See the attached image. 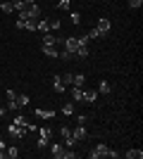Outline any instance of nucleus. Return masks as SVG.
<instances>
[{"label": "nucleus", "mask_w": 143, "mask_h": 159, "mask_svg": "<svg viewBox=\"0 0 143 159\" xmlns=\"http://www.w3.org/2000/svg\"><path fill=\"white\" fill-rule=\"evenodd\" d=\"M129 5H131V7H141L143 0H129Z\"/></svg>", "instance_id": "37"}, {"label": "nucleus", "mask_w": 143, "mask_h": 159, "mask_svg": "<svg viewBox=\"0 0 143 159\" xmlns=\"http://www.w3.org/2000/svg\"><path fill=\"white\" fill-rule=\"evenodd\" d=\"M76 157V152H72V147H64V157L62 159H74Z\"/></svg>", "instance_id": "31"}, {"label": "nucleus", "mask_w": 143, "mask_h": 159, "mask_svg": "<svg viewBox=\"0 0 143 159\" xmlns=\"http://www.w3.org/2000/svg\"><path fill=\"white\" fill-rule=\"evenodd\" d=\"M50 154H53L55 159H62V157H64V147L55 143V145H50Z\"/></svg>", "instance_id": "11"}, {"label": "nucleus", "mask_w": 143, "mask_h": 159, "mask_svg": "<svg viewBox=\"0 0 143 159\" xmlns=\"http://www.w3.org/2000/svg\"><path fill=\"white\" fill-rule=\"evenodd\" d=\"M86 36H88V40H93V38H102V36H100V31H98V29H91V31L86 33Z\"/></svg>", "instance_id": "28"}, {"label": "nucleus", "mask_w": 143, "mask_h": 159, "mask_svg": "<svg viewBox=\"0 0 143 159\" xmlns=\"http://www.w3.org/2000/svg\"><path fill=\"white\" fill-rule=\"evenodd\" d=\"M107 157H112V159H119V152H117V150H110V152H107Z\"/></svg>", "instance_id": "38"}, {"label": "nucleus", "mask_w": 143, "mask_h": 159, "mask_svg": "<svg viewBox=\"0 0 143 159\" xmlns=\"http://www.w3.org/2000/svg\"><path fill=\"white\" fill-rule=\"evenodd\" d=\"M43 55L45 57H57L60 50H57V45H43Z\"/></svg>", "instance_id": "14"}, {"label": "nucleus", "mask_w": 143, "mask_h": 159, "mask_svg": "<svg viewBox=\"0 0 143 159\" xmlns=\"http://www.w3.org/2000/svg\"><path fill=\"white\" fill-rule=\"evenodd\" d=\"M124 157H126V159H141L143 157V150H136V147H134V150H126Z\"/></svg>", "instance_id": "15"}, {"label": "nucleus", "mask_w": 143, "mask_h": 159, "mask_svg": "<svg viewBox=\"0 0 143 159\" xmlns=\"http://www.w3.org/2000/svg\"><path fill=\"white\" fill-rule=\"evenodd\" d=\"M5 98L7 100H14V98H17V93H14V90H5Z\"/></svg>", "instance_id": "36"}, {"label": "nucleus", "mask_w": 143, "mask_h": 159, "mask_svg": "<svg viewBox=\"0 0 143 159\" xmlns=\"http://www.w3.org/2000/svg\"><path fill=\"white\" fill-rule=\"evenodd\" d=\"M21 2H34V0H21Z\"/></svg>", "instance_id": "40"}, {"label": "nucleus", "mask_w": 143, "mask_h": 159, "mask_svg": "<svg viewBox=\"0 0 143 159\" xmlns=\"http://www.w3.org/2000/svg\"><path fill=\"white\" fill-rule=\"evenodd\" d=\"M79 45H83L81 40H79V36H69V38H64V50H67V52H72V55H74Z\"/></svg>", "instance_id": "4"}, {"label": "nucleus", "mask_w": 143, "mask_h": 159, "mask_svg": "<svg viewBox=\"0 0 143 159\" xmlns=\"http://www.w3.org/2000/svg\"><path fill=\"white\" fill-rule=\"evenodd\" d=\"M60 79H62V83H64V86H72V81H74V74H62Z\"/></svg>", "instance_id": "24"}, {"label": "nucleus", "mask_w": 143, "mask_h": 159, "mask_svg": "<svg viewBox=\"0 0 143 159\" xmlns=\"http://www.w3.org/2000/svg\"><path fill=\"white\" fill-rule=\"evenodd\" d=\"M81 98H83V90L81 88H72V102H81Z\"/></svg>", "instance_id": "18"}, {"label": "nucleus", "mask_w": 143, "mask_h": 159, "mask_svg": "<svg viewBox=\"0 0 143 159\" xmlns=\"http://www.w3.org/2000/svg\"><path fill=\"white\" fill-rule=\"evenodd\" d=\"M38 19H17V29H26V31H36Z\"/></svg>", "instance_id": "7"}, {"label": "nucleus", "mask_w": 143, "mask_h": 159, "mask_svg": "<svg viewBox=\"0 0 143 159\" xmlns=\"http://www.w3.org/2000/svg\"><path fill=\"white\" fill-rule=\"evenodd\" d=\"M64 145H67V147H74V145H76V140L69 135V138H64Z\"/></svg>", "instance_id": "35"}, {"label": "nucleus", "mask_w": 143, "mask_h": 159, "mask_svg": "<svg viewBox=\"0 0 143 159\" xmlns=\"http://www.w3.org/2000/svg\"><path fill=\"white\" fill-rule=\"evenodd\" d=\"M2 114H5V107H2V102H0V116H2Z\"/></svg>", "instance_id": "39"}, {"label": "nucleus", "mask_w": 143, "mask_h": 159, "mask_svg": "<svg viewBox=\"0 0 143 159\" xmlns=\"http://www.w3.org/2000/svg\"><path fill=\"white\" fill-rule=\"evenodd\" d=\"M41 17V7L36 2H24V7L19 10V19H38Z\"/></svg>", "instance_id": "1"}, {"label": "nucleus", "mask_w": 143, "mask_h": 159, "mask_svg": "<svg viewBox=\"0 0 143 159\" xmlns=\"http://www.w3.org/2000/svg\"><path fill=\"white\" fill-rule=\"evenodd\" d=\"M76 116V124H86L88 121V114H74Z\"/></svg>", "instance_id": "32"}, {"label": "nucleus", "mask_w": 143, "mask_h": 159, "mask_svg": "<svg viewBox=\"0 0 143 159\" xmlns=\"http://www.w3.org/2000/svg\"><path fill=\"white\" fill-rule=\"evenodd\" d=\"M69 21H72V24H79V21H81V14L79 12H69Z\"/></svg>", "instance_id": "27"}, {"label": "nucleus", "mask_w": 143, "mask_h": 159, "mask_svg": "<svg viewBox=\"0 0 143 159\" xmlns=\"http://www.w3.org/2000/svg\"><path fill=\"white\" fill-rule=\"evenodd\" d=\"M26 128L24 126H17V124H12V126H7V133H10V138H14V140H19V138H24L26 135Z\"/></svg>", "instance_id": "5"}, {"label": "nucleus", "mask_w": 143, "mask_h": 159, "mask_svg": "<svg viewBox=\"0 0 143 159\" xmlns=\"http://www.w3.org/2000/svg\"><path fill=\"white\" fill-rule=\"evenodd\" d=\"M48 21H50V31H57V29L62 26V21H60V19H48Z\"/></svg>", "instance_id": "29"}, {"label": "nucleus", "mask_w": 143, "mask_h": 159, "mask_svg": "<svg viewBox=\"0 0 143 159\" xmlns=\"http://www.w3.org/2000/svg\"><path fill=\"white\" fill-rule=\"evenodd\" d=\"M57 57H62V60H72V57H74V55H72V52H67V50H62V52L57 55Z\"/></svg>", "instance_id": "33"}, {"label": "nucleus", "mask_w": 143, "mask_h": 159, "mask_svg": "<svg viewBox=\"0 0 143 159\" xmlns=\"http://www.w3.org/2000/svg\"><path fill=\"white\" fill-rule=\"evenodd\" d=\"M74 55H76V57H81V60H86V57L91 55V50H88V45H79Z\"/></svg>", "instance_id": "16"}, {"label": "nucleus", "mask_w": 143, "mask_h": 159, "mask_svg": "<svg viewBox=\"0 0 143 159\" xmlns=\"http://www.w3.org/2000/svg\"><path fill=\"white\" fill-rule=\"evenodd\" d=\"M57 7L60 10H72V0H57Z\"/></svg>", "instance_id": "25"}, {"label": "nucleus", "mask_w": 143, "mask_h": 159, "mask_svg": "<svg viewBox=\"0 0 143 159\" xmlns=\"http://www.w3.org/2000/svg\"><path fill=\"white\" fill-rule=\"evenodd\" d=\"M53 88H55V93H64V90H67V86L62 83L60 76H53Z\"/></svg>", "instance_id": "12"}, {"label": "nucleus", "mask_w": 143, "mask_h": 159, "mask_svg": "<svg viewBox=\"0 0 143 159\" xmlns=\"http://www.w3.org/2000/svg\"><path fill=\"white\" fill-rule=\"evenodd\" d=\"M98 90H100V93H102V95H107V93H110V90H112V86H110L107 81H100V83H98Z\"/></svg>", "instance_id": "21"}, {"label": "nucleus", "mask_w": 143, "mask_h": 159, "mask_svg": "<svg viewBox=\"0 0 143 159\" xmlns=\"http://www.w3.org/2000/svg\"><path fill=\"white\" fill-rule=\"evenodd\" d=\"M60 43H62V38H55L50 31L43 33V45H60Z\"/></svg>", "instance_id": "8"}, {"label": "nucleus", "mask_w": 143, "mask_h": 159, "mask_svg": "<svg viewBox=\"0 0 143 159\" xmlns=\"http://www.w3.org/2000/svg\"><path fill=\"white\" fill-rule=\"evenodd\" d=\"M95 29H98V31H100V36H102V38H105V36H107V33H110V19H100V21H98V26H95Z\"/></svg>", "instance_id": "9"}, {"label": "nucleus", "mask_w": 143, "mask_h": 159, "mask_svg": "<svg viewBox=\"0 0 143 159\" xmlns=\"http://www.w3.org/2000/svg\"><path fill=\"white\" fill-rule=\"evenodd\" d=\"M60 135H62V140H64V138H69V135H72V128L62 126V128H60Z\"/></svg>", "instance_id": "30"}, {"label": "nucleus", "mask_w": 143, "mask_h": 159, "mask_svg": "<svg viewBox=\"0 0 143 159\" xmlns=\"http://www.w3.org/2000/svg\"><path fill=\"white\" fill-rule=\"evenodd\" d=\"M5 152H7V157H10V159H17V157H19V150H17V147H7V150H5Z\"/></svg>", "instance_id": "23"}, {"label": "nucleus", "mask_w": 143, "mask_h": 159, "mask_svg": "<svg viewBox=\"0 0 143 159\" xmlns=\"http://www.w3.org/2000/svg\"><path fill=\"white\" fill-rule=\"evenodd\" d=\"M107 152H110V147L100 143V145H95L93 150L88 152V157H91V159H102V157H107Z\"/></svg>", "instance_id": "3"}, {"label": "nucleus", "mask_w": 143, "mask_h": 159, "mask_svg": "<svg viewBox=\"0 0 143 159\" xmlns=\"http://www.w3.org/2000/svg\"><path fill=\"white\" fill-rule=\"evenodd\" d=\"M62 114H64V116H74V102H67V105H62Z\"/></svg>", "instance_id": "19"}, {"label": "nucleus", "mask_w": 143, "mask_h": 159, "mask_svg": "<svg viewBox=\"0 0 143 159\" xmlns=\"http://www.w3.org/2000/svg\"><path fill=\"white\" fill-rule=\"evenodd\" d=\"M50 135H53V131H50L48 126H41V128H38V143H36V145L41 147V150H43V147H48V143H50Z\"/></svg>", "instance_id": "2"}, {"label": "nucleus", "mask_w": 143, "mask_h": 159, "mask_svg": "<svg viewBox=\"0 0 143 159\" xmlns=\"http://www.w3.org/2000/svg\"><path fill=\"white\" fill-rule=\"evenodd\" d=\"M72 138H74L76 143L86 140V138H88V131H86V126H83V124H79V126H76L74 131H72Z\"/></svg>", "instance_id": "6"}, {"label": "nucleus", "mask_w": 143, "mask_h": 159, "mask_svg": "<svg viewBox=\"0 0 143 159\" xmlns=\"http://www.w3.org/2000/svg\"><path fill=\"white\" fill-rule=\"evenodd\" d=\"M34 114L38 116V119H45V121H48V119H53V116H55V112H53V109H36Z\"/></svg>", "instance_id": "13"}, {"label": "nucleus", "mask_w": 143, "mask_h": 159, "mask_svg": "<svg viewBox=\"0 0 143 159\" xmlns=\"http://www.w3.org/2000/svg\"><path fill=\"white\" fill-rule=\"evenodd\" d=\"M36 31L48 33V31H50V21H48V19H38V24H36Z\"/></svg>", "instance_id": "17"}, {"label": "nucleus", "mask_w": 143, "mask_h": 159, "mask_svg": "<svg viewBox=\"0 0 143 159\" xmlns=\"http://www.w3.org/2000/svg\"><path fill=\"white\" fill-rule=\"evenodd\" d=\"M95 98H98V93H95V90H83L81 102H86V105H93V102H95Z\"/></svg>", "instance_id": "10"}, {"label": "nucleus", "mask_w": 143, "mask_h": 159, "mask_svg": "<svg viewBox=\"0 0 143 159\" xmlns=\"http://www.w3.org/2000/svg\"><path fill=\"white\" fill-rule=\"evenodd\" d=\"M14 124H17V126H24V128H26L29 121H24V116H17V119H14Z\"/></svg>", "instance_id": "34"}, {"label": "nucleus", "mask_w": 143, "mask_h": 159, "mask_svg": "<svg viewBox=\"0 0 143 159\" xmlns=\"http://www.w3.org/2000/svg\"><path fill=\"white\" fill-rule=\"evenodd\" d=\"M83 81H86V76H83V74H74V81H72V86L81 88V86H83Z\"/></svg>", "instance_id": "20"}, {"label": "nucleus", "mask_w": 143, "mask_h": 159, "mask_svg": "<svg viewBox=\"0 0 143 159\" xmlns=\"http://www.w3.org/2000/svg\"><path fill=\"white\" fill-rule=\"evenodd\" d=\"M17 105H19V107H26L29 105V95H17Z\"/></svg>", "instance_id": "26"}, {"label": "nucleus", "mask_w": 143, "mask_h": 159, "mask_svg": "<svg viewBox=\"0 0 143 159\" xmlns=\"http://www.w3.org/2000/svg\"><path fill=\"white\" fill-rule=\"evenodd\" d=\"M0 10H2V12H5V14L14 12V7H12V2H10V0H7V2H0Z\"/></svg>", "instance_id": "22"}]
</instances>
